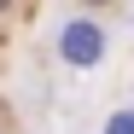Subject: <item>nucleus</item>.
<instances>
[{
  "label": "nucleus",
  "instance_id": "1",
  "mask_svg": "<svg viewBox=\"0 0 134 134\" xmlns=\"http://www.w3.org/2000/svg\"><path fill=\"white\" fill-rule=\"evenodd\" d=\"M64 58L70 64H93L99 58V29L93 24H70L64 29Z\"/></svg>",
  "mask_w": 134,
  "mask_h": 134
},
{
  "label": "nucleus",
  "instance_id": "2",
  "mask_svg": "<svg viewBox=\"0 0 134 134\" xmlns=\"http://www.w3.org/2000/svg\"><path fill=\"white\" fill-rule=\"evenodd\" d=\"M105 134H134V111H117V117H111V128Z\"/></svg>",
  "mask_w": 134,
  "mask_h": 134
},
{
  "label": "nucleus",
  "instance_id": "3",
  "mask_svg": "<svg viewBox=\"0 0 134 134\" xmlns=\"http://www.w3.org/2000/svg\"><path fill=\"white\" fill-rule=\"evenodd\" d=\"M0 6H6V0H0Z\"/></svg>",
  "mask_w": 134,
  "mask_h": 134
}]
</instances>
